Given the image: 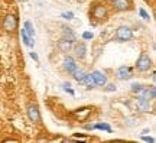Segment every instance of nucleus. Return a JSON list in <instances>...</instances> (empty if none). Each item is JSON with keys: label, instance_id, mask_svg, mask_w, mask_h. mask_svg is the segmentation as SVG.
Wrapping results in <instances>:
<instances>
[{"label": "nucleus", "instance_id": "f257e3e1", "mask_svg": "<svg viewBox=\"0 0 156 143\" xmlns=\"http://www.w3.org/2000/svg\"><path fill=\"white\" fill-rule=\"evenodd\" d=\"M152 66V59L149 58V55L147 54H142V55L139 56V59H137V62H136V68H137V71L140 72H146L149 71Z\"/></svg>", "mask_w": 156, "mask_h": 143}, {"label": "nucleus", "instance_id": "f03ea898", "mask_svg": "<svg viewBox=\"0 0 156 143\" xmlns=\"http://www.w3.org/2000/svg\"><path fill=\"white\" fill-rule=\"evenodd\" d=\"M116 38L120 41V42H126V41H130L133 38V32L129 26H120V28L116 30Z\"/></svg>", "mask_w": 156, "mask_h": 143}, {"label": "nucleus", "instance_id": "7ed1b4c3", "mask_svg": "<svg viewBox=\"0 0 156 143\" xmlns=\"http://www.w3.org/2000/svg\"><path fill=\"white\" fill-rule=\"evenodd\" d=\"M28 117L32 123H38L41 121V113H39V109L36 104H30L28 107Z\"/></svg>", "mask_w": 156, "mask_h": 143}, {"label": "nucleus", "instance_id": "20e7f679", "mask_svg": "<svg viewBox=\"0 0 156 143\" xmlns=\"http://www.w3.org/2000/svg\"><path fill=\"white\" fill-rule=\"evenodd\" d=\"M113 5H114V9H116L117 12H126V10H130V9H132L130 0H114Z\"/></svg>", "mask_w": 156, "mask_h": 143}, {"label": "nucleus", "instance_id": "39448f33", "mask_svg": "<svg viewBox=\"0 0 156 143\" xmlns=\"http://www.w3.org/2000/svg\"><path fill=\"white\" fill-rule=\"evenodd\" d=\"M17 26V19L15 16H12V15H9V16L5 17V20H3V28L6 29V30H15Z\"/></svg>", "mask_w": 156, "mask_h": 143}, {"label": "nucleus", "instance_id": "423d86ee", "mask_svg": "<svg viewBox=\"0 0 156 143\" xmlns=\"http://www.w3.org/2000/svg\"><path fill=\"white\" fill-rule=\"evenodd\" d=\"M91 75H93V78H94L95 85L104 87V85L107 84V77L101 71H93V72H91Z\"/></svg>", "mask_w": 156, "mask_h": 143}, {"label": "nucleus", "instance_id": "0eeeda50", "mask_svg": "<svg viewBox=\"0 0 156 143\" xmlns=\"http://www.w3.org/2000/svg\"><path fill=\"white\" fill-rule=\"evenodd\" d=\"M64 68H65V71H68L69 74H73L78 68V65L75 64V59H74L73 56H67V58L64 59Z\"/></svg>", "mask_w": 156, "mask_h": 143}, {"label": "nucleus", "instance_id": "6e6552de", "mask_svg": "<svg viewBox=\"0 0 156 143\" xmlns=\"http://www.w3.org/2000/svg\"><path fill=\"white\" fill-rule=\"evenodd\" d=\"M74 52H75V56L80 58V59H84L85 55H87V48H85V44H75L74 46Z\"/></svg>", "mask_w": 156, "mask_h": 143}, {"label": "nucleus", "instance_id": "1a4fd4ad", "mask_svg": "<svg viewBox=\"0 0 156 143\" xmlns=\"http://www.w3.org/2000/svg\"><path fill=\"white\" fill-rule=\"evenodd\" d=\"M93 15H94L95 19H104L107 16V9L104 5H97L93 10Z\"/></svg>", "mask_w": 156, "mask_h": 143}, {"label": "nucleus", "instance_id": "9d476101", "mask_svg": "<svg viewBox=\"0 0 156 143\" xmlns=\"http://www.w3.org/2000/svg\"><path fill=\"white\" fill-rule=\"evenodd\" d=\"M117 77H119V80H129V78L132 77V70L126 65L120 66L119 72H117Z\"/></svg>", "mask_w": 156, "mask_h": 143}, {"label": "nucleus", "instance_id": "9b49d317", "mask_svg": "<svg viewBox=\"0 0 156 143\" xmlns=\"http://www.w3.org/2000/svg\"><path fill=\"white\" fill-rule=\"evenodd\" d=\"M58 48L61 49V52L67 54V52H69V51L73 49V42H69L67 39H61L59 44H58Z\"/></svg>", "mask_w": 156, "mask_h": 143}, {"label": "nucleus", "instance_id": "f8f14e48", "mask_svg": "<svg viewBox=\"0 0 156 143\" xmlns=\"http://www.w3.org/2000/svg\"><path fill=\"white\" fill-rule=\"evenodd\" d=\"M62 39H67V41H69V42H75V39H77V36H75V33L73 32V29L71 28H64V32H62Z\"/></svg>", "mask_w": 156, "mask_h": 143}, {"label": "nucleus", "instance_id": "ddd939ff", "mask_svg": "<svg viewBox=\"0 0 156 143\" xmlns=\"http://www.w3.org/2000/svg\"><path fill=\"white\" fill-rule=\"evenodd\" d=\"M137 109H139L140 111H143V113H145V111H149V109H151L149 100L139 97V98H137Z\"/></svg>", "mask_w": 156, "mask_h": 143}, {"label": "nucleus", "instance_id": "4468645a", "mask_svg": "<svg viewBox=\"0 0 156 143\" xmlns=\"http://www.w3.org/2000/svg\"><path fill=\"white\" fill-rule=\"evenodd\" d=\"M23 29L26 30V33L29 35V38L32 39V41H35V28H34V25H32V22H30V20H26V22H25Z\"/></svg>", "mask_w": 156, "mask_h": 143}, {"label": "nucleus", "instance_id": "2eb2a0df", "mask_svg": "<svg viewBox=\"0 0 156 143\" xmlns=\"http://www.w3.org/2000/svg\"><path fill=\"white\" fill-rule=\"evenodd\" d=\"M20 35H22V41H23V44L26 45V46H29V48H34V45H35V41H32V39L29 38V35L26 33V30L22 28V30H20Z\"/></svg>", "mask_w": 156, "mask_h": 143}, {"label": "nucleus", "instance_id": "dca6fc26", "mask_svg": "<svg viewBox=\"0 0 156 143\" xmlns=\"http://www.w3.org/2000/svg\"><path fill=\"white\" fill-rule=\"evenodd\" d=\"M73 75H74V80H75V81H78V83H84V78H85V72H84L83 70L77 68V70L73 72Z\"/></svg>", "mask_w": 156, "mask_h": 143}, {"label": "nucleus", "instance_id": "f3484780", "mask_svg": "<svg viewBox=\"0 0 156 143\" xmlns=\"http://www.w3.org/2000/svg\"><path fill=\"white\" fill-rule=\"evenodd\" d=\"M84 84L87 85V88H88V90L94 88L95 83H94V78H93V75H91V74H85V78H84Z\"/></svg>", "mask_w": 156, "mask_h": 143}, {"label": "nucleus", "instance_id": "a211bd4d", "mask_svg": "<svg viewBox=\"0 0 156 143\" xmlns=\"http://www.w3.org/2000/svg\"><path fill=\"white\" fill-rule=\"evenodd\" d=\"M94 129H100V130H106V132H112V129H110V126L108 124H106V123H98V124H95Z\"/></svg>", "mask_w": 156, "mask_h": 143}, {"label": "nucleus", "instance_id": "6ab92c4d", "mask_svg": "<svg viewBox=\"0 0 156 143\" xmlns=\"http://www.w3.org/2000/svg\"><path fill=\"white\" fill-rule=\"evenodd\" d=\"M142 84H139V83H133L132 84V91H133V93H139L140 90H142Z\"/></svg>", "mask_w": 156, "mask_h": 143}, {"label": "nucleus", "instance_id": "aec40b11", "mask_svg": "<svg viewBox=\"0 0 156 143\" xmlns=\"http://www.w3.org/2000/svg\"><path fill=\"white\" fill-rule=\"evenodd\" d=\"M61 17L67 19V20H71V19L74 17V13H73V12H64V13L61 15Z\"/></svg>", "mask_w": 156, "mask_h": 143}, {"label": "nucleus", "instance_id": "412c9836", "mask_svg": "<svg viewBox=\"0 0 156 143\" xmlns=\"http://www.w3.org/2000/svg\"><path fill=\"white\" fill-rule=\"evenodd\" d=\"M139 13H140V16L143 17L145 20H149V19H151V17H149V15L146 13V10H145V9H139Z\"/></svg>", "mask_w": 156, "mask_h": 143}, {"label": "nucleus", "instance_id": "4be33fe9", "mask_svg": "<svg viewBox=\"0 0 156 143\" xmlns=\"http://www.w3.org/2000/svg\"><path fill=\"white\" fill-rule=\"evenodd\" d=\"M69 87H71V85H69V84H68V83H65V84H64V90H65L67 93H69V94H71V95H74V90H73V88H69Z\"/></svg>", "mask_w": 156, "mask_h": 143}, {"label": "nucleus", "instance_id": "5701e85b", "mask_svg": "<svg viewBox=\"0 0 156 143\" xmlns=\"http://www.w3.org/2000/svg\"><path fill=\"white\" fill-rule=\"evenodd\" d=\"M83 38L87 39V41H90V39L94 38V35H93V32H84V33H83Z\"/></svg>", "mask_w": 156, "mask_h": 143}, {"label": "nucleus", "instance_id": "b1692460", "mask_svg": "<svg viewBox=\"0 0 156 143\" xmlns=\"http://www.w3.org/2000/svg\"><path fill=\"white\" fill-rule=\"evenodd\" d=\"M149 90H151V98L152 100L156 98V88H155V85H153V87H151Z\"/></svg>", "mask_w": 156, "mask_h": 143}, {"label": "nucleus", "instance_id": "393cba45", "mask_svg": "<svg viewBox=\"0 0 156 143\" xmlns=\"http://www.w3.org/2000/svg\"><path fill=\"white\" fill-rule=\"evenodd\" d=\"M142 140H143V142H151V143H155V139H153V138H149V136H143V138H142Z\"/></svg>", "mask_w": 156, "mask_h": 143}, {"label": "nucleus", "instance_id": "a878e982", "mask_svg": "<svg viewBox=\"0 0 156 143\" xmlns=\"http://www.w3.org/2000/svg\"><path fill=\"white\" fill-rule=\"evenodd\" d=\"M106 90L107 91H116V85H114V84H108Z\"/></svg>", "mask_w": 156, "mask_h": 143}, {"label": "nucleus", "instance_id": "bb28decb", "mask_svg": "<svg viewBox=\"0 0 156 143\" xmlns=\"http://www.w3.org/2000/svg\"><path fill=\"white\" fill-rule=\"evenodd\" d=\"M30 56H32V59H35L36 62L39 61V58H38V55H36V52H30Z\"/></svg>", "mask_w": 156, "mask_h": 143}, {"label": "nucleus", "instance_id": "cd10ccee", "mask_svg": "<svg viewBox=\"0 0 156 143\" xmlns=\"http://www.w3.org/2000/svg\"><path fill=\"white\" fill-rule=\"evenodd\" d=\"M110 2H114V0H110Z\"/></svg>", "mask_w": 156, "mask_h": 143}]
</instances>
